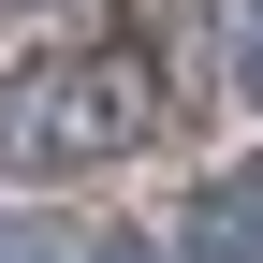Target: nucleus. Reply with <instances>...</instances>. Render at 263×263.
<instances>
[{"label":"nucleus","mask_w":263,"mask_h":263,"mask_svg":"<svg viewBox=\"0 0 263 263\" xmlns=\"http://www.w3.org/2000/svg\"><path fill=\"white\" fill-rule=\"evenodd\" d=\"M161 132V73L132 44H29L0 73V176H103Z\"/></svg>","instance_id":"1"},{"label":"nucleus","mask_w":263,"mask_h":263,"mask_svg":"<svg viewBox=\"0 0 263 263\" xmlns=\"http://www.w3.org/2000/svg\"><path fill=\"white\" fill-rule=\"evenodd\" d=\"M0 263H59V249H44V234H15V219H0Z\"/></svg>","instance_id":"4"},{"label":"nucleus","mask_w":263,"mask_h":263,"mask_svg":"<svg viewBox=\"0 0 263 263\" xmlns=\"http://www.w3.org/2000/svg\"><path fill=\"white\" fill-rule=\"evenodd\" d=\"M15 15H29V0H15Z\"/></svg>","instance_id":"6"},{"label":"nucleus","mask_w":263,"mask_h":263,"mask_svg":"<svg viewBox=\"0 0 263 263\" xmlns=\"http://www.w3.org/2000/svg\"><path fill=\"white\" fill-rule=\"evenodd\" d=\"M234 88L263 103V0H234Z\"/></svg>","instance_id":"3"},{"label":"nucleus","mask_w":263,"mask_h":263,"mask_svg":"<svg viewBox=\"0 0 263 263\" xmlns=\"http://www.w3.org/2000/svg\"><path fill=\"white\" fill-rule=\"evenodd\" d=\"M88 263H161V249H146V234H103V249H88Z\"/></svg>","instance_id":"5"},{"label":"nucleus","mask_w":263,"mask_h":263,"mask_svg":"<svg viewBox=\"0 0 263 263\" xmlns=\"http://www.w3.org/2000/svg\"><path fill=\"white\" fill-rule=\"evenodd\" d=\"M176 263H263V161H234L176 205Z\"/></svg>","instance_id":"2"}]
</instances>
